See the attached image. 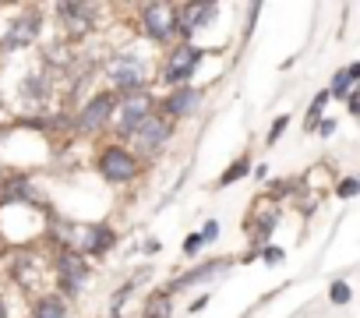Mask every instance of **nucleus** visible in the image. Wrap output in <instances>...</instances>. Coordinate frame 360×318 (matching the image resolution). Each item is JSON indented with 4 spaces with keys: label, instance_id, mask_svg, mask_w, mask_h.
I'll list each match as a JSON object with an SVG mask.
<instances>
[{
    "label": "nucleus",
    "instance_id": "nucleus-8",
    "mask_svg": "<svg viewBox=\"0 0 360 318\" xmlns=\"http://www.w3.org/2000/svg\"><path fill=\"white\" fill-rule=\"evenodd\" d=\"M131 134H134V145H138L141 152H159V148L166 145V138H169V124L152 113V117H145Z\"/></svg>",
    "mask_w": 360,
    "mask_h": 318
},
{
    "label": "nucleus",
    "instance_id": "nucleus-7",
    "mask_svg": "<svg viewBox=\"0 0 360 318\" xmlns=\"http://www.w3.org/2000/svg\"><path fill=\"white\" fill-rule=\"evenodd\" d=\"M216 18V4H184V8H173V22H176V32L180 36H195L198 29H205L209 22Z\"/></svg>",
    "mask_w": 360,
    "mask_h": 318
},
{
    "label": "nucleus",
    "instance_id": "nucleus-27",
    "mask_svg": "<svg viewBox=\"0 0 360 318\" xmlns=\"http://www.w3.org/2000/svg\"><path fill=\"white\" fill-rule=\"evenodd\" d=\"M318 131H321V134H332V131H335V120H321Z\"/></svg>",
    "mask_w": 360,
    "mask_h": 318
},
{
    "label": "nucleus",
    "instance_id": "nucleus-25",
    "mask_svg": "<svg viewBox=\"0 0 360 318\" xmlns=\"http://www.w3.org/2000/svg\"><path fill=\"white\" fill-rule=\"evenodd\" d=\"M216 234H219V223L212 220V223H209V227H205V230H202L198 237H202V244H205V241H216Z\"/></svg>",
    "mask_w": 360,
    "mask_h": 318
},
{
    "label": "nucleus",
    "instance_id": "nucleus-11",
    "mask_svg": "<svg viewBox=\"0 0 360 318\" xmlns=\"http://www.w3.org/2000/svg\"><path fill=\"white\" fill-rule=\"evenodd\" d=\"M39 36V18H15L11 22V29H8V36H4V46L8 50H18V46H29L32 39Z\"/></svg>",
    "mask_w": 360,
    "mask_h": 318
},
{
    "label": "nucleus",
    "instance_id": "nucleus-19",
    "mask_svg": "<svg viewBox=\"0 0 360 318\" xmlns=\"http://www.w3.org/2000/svg\"><path fill=\"white\" fill-rule=\"evenodd\" d=\"M248 170H251V159H237V163H233V167H230V170L219 177V184H233V181H240Z\"/></svg>",
    "mask_w": 360,
    "mask_h": 318
},
{
    "label": "nucleus",
    "instance_id": "nucleus-4",
    "mask_svg": "<svg viewBox=\"0 0 360 318\" xmlns=\"http://www.w3.org/2000/svg\"><path fill=\"white\" fill-rule=\"evenodd\" d=\"M141 29L152 43H169L176 36V22H173V8L169 4H145L141 8Z\"/></svg>",
    "mask_w": 360,
    "mask_h": 318
},
{
    "label": "nucleus",
    "instance_id": "nucleus-12",
    "mask_svg": "<svg viewBox=\"0 0 360 318\" xmlns=\"http://www.w3.org/2000/svg\"><path fill=\"white\" fill-rule=\"evenodd\" d=\"M198 103H202V96H198L191 85H180V89L169 92V99H166V113H173V117H188V113L198 110Z\"/></svg>",
    "mask_w": 360,
    "mask_h": 318
},
{
    "label": "nucleus",
    "instance_id": "nucleus-14",
    "mask_svg": "<svg viewBox=\"0 0 360 318\" xmlns=\"http://www.w3.org/2000/svg\"><path fill=\"white\" fill-rule=\"evenodd\" d=\"M57 11H60V18L68 22L71 32L85 36V32L92 29V8H89V4H60Z\"/></svg>",
    "mask_w": 360,
    "mask_h": 318
},
{
    "label": "nucleus",
    "instance_id": "nucleus-23",
    "mask_svg": "<svg viewBox=\"0 0 360 318\" xmlns=\"http://www.w3.org/2000/svg\"><path fill=\"white\" fill-rule=\"evenodd\" d=\"M283 131H286V117H279V120L272 124V131H269V145H276V138H279Z\"/></svg>",
    "mask_w": 360,
    "mask_h": 318
},
{
    "label": "nucleus",
    "instance_id": "nucleus-21",
    "mask_svg": "<svg viewBox=\"0 0 360 318\" xmlns=\"http://www.w3.org/2000/svg\"><path fill=\"white\" fill-rule=\"evenodd\" d=\"M356 195V181L353 177H346L342 184H339V198H353Z\"/></svg>",
    "mask_w": 360,
    "mask_h": 318
},
{
    "label": "nucleus",
    "instance_id": "nucleus-28",
    "mask_svg": "<svg viewBox=\"0 0 360 318\" xmlns=\"http://www.w3.org/2000/svg\"><path fill=\"white\" fill-rule=\"evenodd\" d=\"M0 318H11V314H8V304H4V297H0Z\"/></svg>",
    "mask_w": 360,
    "mask_h": 318
},
{
    "label": "nucleus",
    "instance_id": "nucleus-1",
    "mask_svg": "<svg viewBox=\"0 0 360 318\" xmlns=\"http://www.w3.org/2000/svg\"><path fill=\"white\" fill-rule=\"evenodd\" d=\"M99 174L110 184H127V181L138 177V155L127 152L124 145H106L103 155H99Z\"/></svg>",
    "mask_w": 360,
    "mask_h": 318
},
{
    "label": "nucleus",
    "instance_id": "nucleus-26",
    "mask_svg": "<svg viewBox=\"0 0 360 318\" xmlns=\"http://www.w3.org/2000/svg\"><path fill=\"white\" fill-rule=\"evenodd\" d=\"M265 262H283V251L279 248H265Z\"/></svg>",
    "mask_w": 360,
    "mask_h": 318
},
{
    "label": "nucleus",
    "instance_id": "nucleus-18",
    "mask_svg": "<svg viewBox=\"0 0 360 318\" xmlns=\"http://www.w3.org/2000/svg\"><path fill=\"white\" fill-rule=\"evenodd\" d=\"M29 198H32V195H29V184L15 177V181L8 184V195H4V202H29Z\"/></svg>",
    "mask_w": 360,
    "mask_h": 318
},
{
    "label": "nucleus",
    "instance_id": "nucleus-15",
    "mask_svg": "<svg viewBox=\"0 0 360 318\" xmlns=\"http://www.w3.org/2000/svg\"><path fill=\"white\" fill-rule=\"evenodd\" d=\"M360 78V64H349V68H342L335 78H332V89H328V96H339V99H346L349 92H353V82Z\"/></svg>",
    "mask_w": 360,
    "mask_h": 318
},
{
    "label": "nucleus",
    "instance_id": "nucleus-3",
    "mask_svg": "<svg viewBox=\"0 0 360 318\" xmlns=\"http://www.w3.org/2000/svg\"><path fill=\"white\" fill-rule=\"evenodd\" d=\"M106 75H110V82H113L117 89H124V92H141V85H145V64H141V57H134V53H117V57L106 64Z\"/></svg>",
    "mask_w": 360,
    "mask_h": 318
},
{
    "label": "nucleus",
    "instance_id": "nucleus-20",
    "mask_svg": "<svg viewBox=\"0 0 360 318\" xmlns=\"http://www.w3.org/2000/svg\"><path fill=\"white\" fill-rule=\"evenodd\" d=\"M328 297H332L335 304H349V286H346V283H332Z\"/></svg>",
    "mask_w": 360,
    "mask_h": 318
},
{
    "label": "nucleus",
    "instance_id": "nucleus-5",
    "mask_svg": "<svg viewBox=\"0 0 360 318\" xmlns=\"http://www.w3.org/2000/svg\"><path fill=\"white\" fill-rule=\"evenodd\" d=\"M117 113V99L110 96V92H99L85 110H78V131H85V134H96V131H103L106 127V120Z\"/></svg>",
    "mask_w": 360,
    "mask_h": 318
},
{
    "label": "nucleus",
    "instance_id": "nucleus-17",
    "mask_svg": "<svg viewBox=\"0 0 360 318\" xmlns=\"http://www.w3.org/2000/svg\"><path fill=\"white\" fill-rule=\"evenodd\" d=\"M166 314H169V293H152L145 318H166Z\"/></svg>",
    "mask_w": 360,
    "mask_h": 318
},
{
    "label": "nucleus",
    "instance_id": "nucleus-9",
    "mask_svg": "<svg viewBox=\"0 0 360 318\" xmlns=\"http://www.w3.org/2000/svg\"><path fill=\"white\" fill-rule=\"evenodd\" d=\"M71 241L85 251V255H103L106 248H113V230L103 227V223H92V227H71ZM78 251V255H82Z\"/></svg>",
    "mask_w": 360,
    "mask_h": 318
},
{
    "label": "nucleus",
    "instance_id": "nucleus-22",
    "mask_svg": "<svg viewBox=\"0 0 360 318\" xmlns=\"http://www.w3.org/2000/svg\"><path fill=\"white\" fill-rule=\"evenodd\" d=\"M325 103H328V92H321V96L311 103V120H318V117H321V106H325Z\"/></svg>",
    "mask_w": 360,
    "mask_h": 318
},
{
    "label": "nucleus",
    "instance_id": "nucleus-2",
    "mask_svg": "<svg viewBox=\"0 0 360 318\" xmlns=\"http://www.w3.org/2000/svg\"><path fill=\"white\" fill-rule=\"evenodd\" d=\"M202 57H205V50H198L195 43H184V46H176L169 57H166V64H162V82L166 85H184V82H191V75H195V68L202 64Z\"/></svg>",
    "mask_w": 360,
    "mask_h": 318
},
{
    "label": "nucleus",
    "instance_id": "nucleus-13",
    "mask_svg": "<svg viewBox=\"0 0 360 318\" xmlns=\"http://www.w3.org/2000/svg\"><path fill=\"white\" fill-rule=\"evenodd\" d=\"M230 269V262L226 258H212V262H205V265H198V269H191V272H184L176 283H173V290H180V286H195V283H205L209 276H223Z\"/></svg>",
    "mask_w": 360,
    "mask_h": 318
},
{
    "label": "nucleus",
    "instance_id": "nucleus-10",
    "mask_svg": "<svg viewBox=\"0 0 360 318\" xmlns=\"http://www.w3.org/2000/svg\"><path fill=\"white\" fill-rule=\"evenodd\" d=\"M145 117H152V99L145 92H131L124 103H120V134H131Z\"/></svg>",
    "mask_w": 360,
    "mask_h": 318
},
{
    "label": "nucleus",
    "instance_id": "nucleus-6",
    "mask_svg": "<svg viewBox=\"0 0 360 318\" xmlns=\"http://www.w3.org/2000/svg\"><path fill=\"white\" fill-rule=\"evenodd\" d=\"M57 276H60V283H64L68 293H78V290L85 286V279H89L85 258H82L75 248H64V251L57 255Z\"/></svg>",
    "mask_w": 360,
    "mask_h": 318
},
{
    "label": "nucleus",
    "instance_id": "nucleus-16",
    "mask_svg": "<svg viewBox=\"0 0 360 318\" xmlns=\"http://www.w3.org/2000/svg\"><path fill=\"white\" fill-rule=\"evenodd\" d=\"M32 318H68V304H64V297H39Z\"/></svg>",
    "mask_w": 360,
    "mask_h": 318
},
{
    "label": "nucleus",
    "instance_id": "nucleus-24",
    "mask_svg": "<svg viewBox=\"0 0 360 318\" xmlns=\"http://www.w3.org/2000/svg\"><path fill=\"white\" fill-rule=\"evenodd\" d=\"M198 248H202V237H198V234H191V237L184 241V255H198Z\"/></svg>",
    "mask_w": 360,
    "mask_h": 318
}]
</instances>
